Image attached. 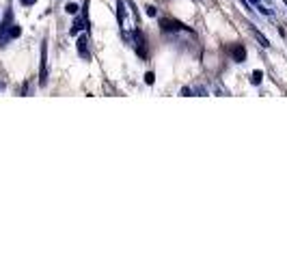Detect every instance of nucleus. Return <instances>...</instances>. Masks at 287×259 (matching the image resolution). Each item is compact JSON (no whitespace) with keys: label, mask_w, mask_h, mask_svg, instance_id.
I'll use <instances>...</instances> for the list:
<instances>
[{"label":"nucleus","mask_w":287,"mask_h":259,"mask_svg":"<svg viewBox=\"0 0 287 259\" xmlns=\"http://www.w3.org/2000/svg\"><path fill=\"white\" fill-rule=\"evenodd\" d=\"M37 0H22V5H35Z\"/></svg>","instance_id":"nucleus-13"},{"label":"nucleus","mask_w":287,"mask_h":259,"mask_svg":"<svg viewBox=\"0 0 287 259\" xmlns=\"http://www.w3.org/2000/svg\"><path fill=\"white\" fill-rule=\"evenodd\" d=\"M160 26H162V30H167V33H171V30H190L188 26H183L181 22H175V19H162Z\"/></svg>","instance_id":"nucleus-1"},{"label":"nucleus","mask_w":287,"mask_h":259,"mask_svg":"<svg viewBox=\"0 0 287 259\" xmlns=\"http://www.w3.org/2000/svg\"><path fill=\"white\" fill-rule=\"evenodd\" d=\"M19 35H22V28H19V26H11V28H9V39H15V37H19Z\"/></svg>","instance_id":"nucleus-8"},{"label":"nucleus","mask_w":287,"mask_h":259,"mask_svg":"<svg viewBox=\"0 0 287 259\" xmlns=\"http://www.w3.org/2000/svg\"><path fill=\"white\" fill-rule=\"evenodd\" d=\"M65 11H67V13H71V15H76V13L80 11V7H78L76 3H69V5L65 7Z\"/></svg>","instance_id":"nucleus-9"},{"label":"nucleus","mask_w":287,"mask_h":259,"mask_svg":"<svg viewBox=\"0 0 287 259\" xmlns=\"http://www.w3.org/2000/svg\"><path fill=\"white\" fill-rule=\"evenodd\" d=\"M82 28H87V17H85V15H82V17H76L74 26H71V35H78Z\"/></svg>","instance_id":"nucleus-2"},{"label":"nucleus","mask_w":287,"mask_h":259,"mask_svg":"<svg viewBox=\"0 0 287 259\" xmlns=\"http://www.w3.org/2000/svg\"><path fill=\"white\" fill-rule=\"evenodd\" d=\"M136 52H138V54L142 56V58H145L147 56V52H145V46H142V44H145V39H142V33H138V30H136Z\"/></svg>","instance_id":"nucleus-4"},{"label":"nucleus","mask_w":287,"mask_h":259,"mask_svg":"<svg viewBox=\"0 0 287 259\" xmlns=\"http://www.w3.org/2000/svg\"><path fill=\"white\" fill-rule=\"evenodd\" d=\"M145 82H147V85H153V82H156V76H153V71H147V74H145Z\"/></svg>","instance_id":"nucleus-11"},{"label":"nucleus","mask_w":287,"mask_h":259,"mask_svg":"<svg viewBox=\"0 0 287 259\" xmlns=\"http://www.w3.org/2000/svg\"><path fill=\"white\" fill-rule=\"evenodd\" d=\"M87 44H89V41H87V37H80V39H78V52H80V54H82V58H91V54H89V48H87Z\"/></svg>","instance_id":"nucleus-3"},{"label":"nucleus","mask_w":287,"mask_h":259,"mask_svg":"<svg viewBox=\"0 0 287 259\" xmlns=\"http://www.w3.org/2000/svg\"><path fill=\"white\" fill-rule=\"evenodd\" d=\"M261 71L257 69V71H253V74H251V82H253V85H261Z\"/></svg>","instance_id":"nucleus-7"},{"label":"nucleus","mask_w":287,"mask_h":259,"mask_svg":"<svg viewBox=\"0 0 287 259\" xmlns=\"http://www.w3.org/2000/svg\"><path fill=\"white\" fill-rule=\"evenodd\" d=\"M255 37H257V39H259V44H261L263 48H270V41H268V39H265V37L261 35V33H255Z\"/></svg>","instance_id":"nucleus-10"},{"label":"nucleus","mask_w":287,"mask_h":259,"mask_svg":"<svg viewBox=\"0 0 287 259\" xmlns=\"http://www.w3.org/2000/svg\"><path fill=\"white\" fill-rule=\"evenodd\" d=\"M251 3H253V5H259V0H251Z\"/></svg>","instance_id":"nucleus-14"},{"label":"nucleus","mask_w":287,"mask_h":259,"mask_svg":"<svg viewBox=\"0 0 287 259\" xmlns=\"http://www.w3.org/2000/svg\"><path fill=\"white\" fill-rule=\"evenodd\" d=\"M145 13H147L149 17H153V15H156V7H151V5H147V9H145Z\"/></svg>","instance_id":"nucleus-12"},{"label":"nucleus","mask_w":287,"mask_h":259,"mask_svg":"<svg viewBox=\"0 0 287 259\" xmlns=\"http://www.w3.org/2000/svg\"><path fill=\"white\" fill-rule=\"evenodd\" d=\"M233 58L235 61H238V63H244V61H246V50H244V46H235L233 48Z\"/></svg>","instance_id":"nucleus-5"},{"label":"nucleus","mask_w":287,"mask_h":259,"mask_svg":"<svg viewBox=\"0 0 287 259\" xmlns=\"http://www.w3.org/2000/svg\"><path fill=\"white\" fill-rule=\"evenodd\" d=\"M117 7H119V11H117V15H119V24H121L123 28H126V7H123L121 0L117 3Z\"/></svg>","instance_id":"nucleus-6"}]
</instances>
